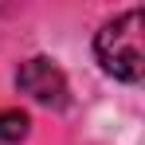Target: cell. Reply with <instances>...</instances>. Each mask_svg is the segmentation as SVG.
Instances as JSON below:
<instances>
[{
	"mask_svg": "<svg viewBox=\"0 0 145 145\" xmlns=\"http://www.w3.org/2000/svg\"><path fill=\"white\" fill-rule=\"evenodd\" d=\"M141 27H145V12L129 8V12H121L114 20H106L94 35L98 63L118 82H141L145 78V43H141L145 31Z\"/></svg>",
	"mask_w": 145,
	"mask_h": 145,
	"instance_id": "1",
	"label": "cell"
},
{
	"mask_svg": "<svg viewBox=\"0 0 145 145\" xmlns=\"http://www.w3.org/2000/svg\"><path fill=\"white\" fill-rule=\"evenodd\" d=\"M27 129H31V121L24 110H0V141L4 145H20L27 137Z\"/></svg>",
	"mask_w": 145,
	"mask_h": 145,
	"instance_id": "3",
	"label": "cell"
},
{
	"mask_svg": "<svg viewBox=\"0 0 145 145\" xmlns=\"http://www.w3.org/2000/svg\"><path fill=\"white\" fill-rule=\"evenodd\" d=\"M16 86L27 98H35L39 106H67V74L59 71L47 55H35V59L20 63Z\"/></svg>",
	"mask_w": 145,
	"mask_h": 145,
	"instance_id": "2",
	"label": "cell"
}]
</instances>
